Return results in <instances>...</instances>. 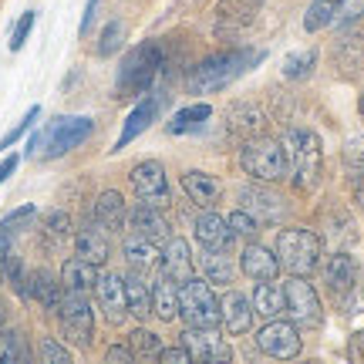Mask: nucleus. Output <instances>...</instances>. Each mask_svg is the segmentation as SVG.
Returning <instances> with one entry per match:
<instances>
[{
	"label": "nucleus",
	"instance_id": "obj_1",
	"mask_svg": "<svg viewBox=\"0 0 364 364\" xmlns=\"http://www.w3.org/2000/svg\"><path fill=\"white\" fill-rule=\"evenodd\" d=\"M263 61V51L257 48H233V51H223V54H213L206 61L189 71V91L193 95H209V91H220L226 88L230 81H236L240 75H247L253 65Z\"/></svg>",
	"mask_w": 364,
	"mask_h": 364
},
{
	"label": "nucleus",
	"instance_id": "obj_2",
	"mask_svg": "<svg viewBox=\"0 0 364 364\" xmlns=\"http://www.w3.org/2000/svg\"><path fill=\"white\" fill-rule=\"evenodd\" d=\"M284 152H287V176L294 182L297 193H314L321 172H324V152H321V139L307 129H290L284 135Z\"/></svg>",
	"mask_w": 364,
	"mask_h": 364
},
{
	"label": "nucleus",
	"instance_id": "obj_3",
	"mask_svg": "<svg viewBox=\"0 0 364 364\" xmlns=\"http://www.w3.org/2000/svg\"><path fill=\"white\" fill-rule=\"evenodd\" d=\"M162 44L159 41H145L139 48H132L125 54V61L118 68V78H115V95L118 98H135V95H145L152 88V81L159 78L162 71Z\"/></svg>",
	"mask_w": 364,
	"mask_h": 364
},
{
	"label": "nucleus",
	"instance_id": "obj_4",
	"mask_svg": "<svg viewBox=\"0 0 364 364\" xmlns=\"http://www.w3.org/2000/svg\"><path fill=\"white\" fill-rule=\"evenodd\" d=\"M277 260L290 277H311L321 267V236L311 230H280L277 236Z\"/></svg>",
	"mask_w": 364,
	"mask_h": 364
},
{
	"label": "nucleus",
	"instance_id": "obj_5",
	"mask_svg": "<svg viewBox=\"0 0 364 364\" xmlns=\"http://www.w3.org/2000/svg\"><path fill=\"white\" fill-rule=\"evenodd\" d=\"M240 166L247 176H253L257 182H280L287 179V152L284 142H277L270 135H253L247 139L243 152H240Z\"/></svg>",
	"mask_w": 364,
	"mask_h": 364
},
{
	"label": "nucleus",
	"instance_id": "obj_6",
	"mask_svg": "<svg viewBox=\"0 0 364 364\" xmlns=\"http://www.w3.org/2000/svg\"><path fill=\"white\" fill-rule=\"evenodd\" d=\"M179 317L189 327H216L220 324V297L206 280L189 277L179 284Z\"/></svg>",
	"mask_w": 364,
	"mask_h": 364
},
{
	"label": "nucleus",
	"instance_id": "obj_7",
	"mask_svg": "<svg viewBox=\"0 0 364 364\" xmlns=\"http://www.w3.org/2000/svg\"><path fill=\"white\" fill-rule=\"evenodd\" d=\"M58 317H61V334H65L75 348H88V344H91V331H95V311H91L88 294L61 290Z\"/></svg>",
	"mask_w": 364,
	"mask_h": 364
},
{
	"label": "nucleus",
	"instance_id": "obj_8",
	"mask_svg": "<svg viewBox=\"0 0 364 364\" xmlns=\"http://www.w3.org/2000/svg\"><path fill=\"white\" fill-rule=\"evenodd\" d=\"M284 307H287V321H294L297 327H307V331L321 327V321H324L321 297L307 284V277H290L284 284Z\"/></svg>",
	"mask_w": 364,
	"mask_h": 364
},
{
	"label": "nucleus",
	"instance_id": "obj_9",
	"mask_svg": "<svg viewBox=\"0 0 364 364\" xmlns=\"http://www.w3.org/2000/svg\"><path fill=\"white\" fill-rule=\"evenodd\" d=\"M91 129H95V122H91V118H85V115L54 118L48 129L38 132V135H41L38 149H44V156H48V159H58V156H65V152H71V149H78V145L91 135Z\"/></svg>",
	"mask_w": 364,
	"mask_h": 364
},
{
	"label": "nucleus",
	"instance_id": "obj_10",
	"mask_svg": "<svg viewBox=\"0 0 364 364\" xmlns=\"http://www.w3.org/2000/svg\"><path fill=\"white\" fill-rule=\"evenodd\" d=\"M132 189H135V196H139V203H149V206L166 209L172 203L166 169H162V162H156V159L139 162V166L132 169Z\"/></svg>",
	"mask_w": 364,
	"mask_h": 364
},
{
	"label": "nucleus",
	"instance_id": "obj_11",
	"mask_svg": "<svg viewBox=\"0 0 364 364\" xmlns=\"http://www.w3.org/2000/svg\"><path fill=\"white\" fill-rule=\"evenodd\" d=\"M263 0H220L216 4V38L236 41L243 31L253 27Z\"/></svg>",
	"mask_w": 364,
	"mask_h": 364
},
{
	"label": "nucleus",
	"instance_id": "obj_12",
	"mask_svg": "<svg viewBox=\"0 0 364 364\" xmlns=\"http://www.w3.org/2000/svg\"><path fill=\"white\" fill-rule=\"evenodd\" d=\"M257 348H260L263 354H270V358H280V361H287V358H297L300 354V327L294 324V321H267V327H263L260 334H257Z\"/></svg>",
	"mask_w": 364,
	"mask_h": 364
},
{
	"label": "nucleus",
	"instance_id": "obj_13",
	"mask_svg": "<svg viewBox=\"0 0 364 364\" xmlns=\"http://www.w3.org/2000/svg\"><path fill=\"white\" fill-rule=\"evenodd\" d=\"M95 297H98V307H102L108 324L112 327L125 324V317H129L125 277H118V273H98V280H95Z\"/></svg>",
	"mask_w": 364,
	"mask_h": 364
},
{
	"label": "nucleus",
	"instance_id": "obj_14",
	"mask_svg": "<svg viewBox=\"0 0 364 364\" xmlns=\"http://www.w3.org/2000/svg\"><path fill=\"white\" fill-rule=\"evenodd\" d=\"M182 344L189 348L193 361H230L233 358V348L213 331V327H186L182 334Z\"/></svg>",
	"mask_w": 364,
	"mask_h": 364
},
{
	"label": "nucleus",
	"instance_id": "obj_15",
	"mask_svg": "<svg viewBox=\"0 0 364 364\" xmlns=\"http://www.w3.org/2000/svg\"><path fill=\"white\" fill-rule=\"evenodd\" d=\"M358 273H361L358 270V260H354L351 253L338 250V253L324 263V284H327V290H331L334 297L344 300L354 287H358Z\"/></svg>",
	"mask_w": 364,
	"mask_h": 364
},
{
	"label": "nucleus",
	"instance_id": "obj_16",
	"mask_svg": "<svg viewBox=\"0 0 364 364\" xmlns=\"http://www.w3.org/2000/svg\"><path fill=\"white\" fill-rule=\"evenodd\" d=\"M196 243L203 250H226L230 253V247L236 243V233L223 216H216L213 209H203L196 216Z\"/></svg>",
	"mask_w": 364,
	"mask_h": 364
},
{
	"label": "nucleus",
	"instance_id": "obj_17",
	"mask_svg": "<svg viewBox=\"0 0 364 364\" xmlns=\"http://www.w3.org/2000/svg\"><path fill=\"white\" fill-rule=\"evenodd\" d=\"M253 317H257V314H253V304H250L240 290H230V294L220 300V324L230 338L247 334L250 327H253Z\"/></svg>",
	"mask_w": 364,
	"mask_h": 364
},
{
	"label": "nucleus",
	"instance_id": "obj_18",
	"mask_svg": "<svg viewBox=\"0 0 364 364\" xmlns=\"http://www.w3.org/2000/svg\"><path fill=\"white\" fill-rule=\"evenodd\" d=\"M125 263L132 267V273L152 277V273L162 270V250H159V243L145 240V236L129 233L125 236Z\"/></svg>",
	"mask_w": 364,
	"mask_h": 364
},
{
	"label": "nucleus",
	"instance_id": "obj_19",
	"mask_svg": "<svg viewBox=\"0 0 364 364\" xmlns=\"http://www.w3.org/2000/svg\"><path fill=\"white\" fill-rule=\"evenodd\" d=\"M91 216H95V223L102 226L105 233H125V226H129V206H125L122 193H115V189H108V193L95 199Z\"/></svg>",
	"mask_w": 364,
	"mask_h": 364
},
{
	"label": "nucleus",
	"instance_id": "obj_20",
	"mask_svg": "<svg viewBox=\"0 0 364 364\" xmlns=\"http://www.w3.org/2000/svg\"><path fill=\"white\" fill-rule=\"evenodd\" d=\"M129 230L132 233L145 236V240H152V243H162V240H169V220L162 216V209L159 206H149V203H139L135 209H129Z\"/></svg>",
	"mask_w": 364,
	"mask_h": 364
},
{
	"label": "nucleus",
	"instance_id": "obj_21",
	"mask_svg": "<svg viewBox=\"0 0 364 364\" xmlns=\"http://www.w3.org/2000/svg\"><path fill=\"white\" fill-rule=\"evenodd\" d=\"M240 199H243V206H240V209H247V213L260 223V226L277 223V220H280V213H284L280 196L270 193L267 186H250V189H243V193H240Z\"/></svg>",
	"mask_w": 364,
	"mask_h": 364
},
{
	"label": "nucleus",
	"instance_id": "obj_22",
	"mask_svg": "<svg viewBox=\"0 0 364 364\" xmlns=\"http://www.w3.org/2000/svg\"><path fill=\"white\" fill-rule=\"evenodd\" d=\"M334 65L348 81L364 78V38L361 34H344L334 44Z\"/></svg>",
	"mask_w": 364,
	"mask_h": 364
},
{
	"label": "nucleus",
	"instance_id": "obj_23",
	"mask_svg": "<svg viewBox=\"0 0 364 364\" xmlns=\"http://www.w3.org/2000/svg\"><path fill=\"white\" fill-rule=\"evenodd\" d=\"M162 95H156V98H145V102H139L135 108H132V115L125 118V129H122V135H118V142H115V149H125V145L132 142V139H139L152 122H156L159 115H162Z\"/></svg>",
	"mask_w": 364,
	"mask_h": 364
},
{
	"label": "nucleus",
	"instance_id": "obj_24",
	"mask_svg": "<svg viewBox=\"0 0 364 364\" xmlns=\"http://www.w3.org/2000/svg\"><path fill=\"white\" fill-rule=\"evenodd\" d=\"M162 273L172 277L176 284H186V280L196 273V263H193V257H189V247H186L182 236H169V240H166V250H162Z\"/></svg>",
	"mask_w": 364,
	"mask_h": 364
},
{
	"label": "nucleus",
	"instance_id": "obj_25",
	"mask_svg": "<svg viewBox=\"0 0 364 364\" xmlns=\"http://www.w3.org/2000/svg\"><path fill=\"white\" fill-rule=\"evenodd\" d=\"M75 257L95 263V267H102L108 260V236H105L98 223H88V226H81L75 233Z\"/></svg>",
	"mask_w": 364,
	"mask_h": 364
},
{
	"label": "nucleus",
	"instance_id": "obj_26",
	"mask_svg": "<svg viewBox=\"0 0 364 364\" xmlns=\"http://www.w3.org/2000/svg\"><path fill=\"white\" fill-rule=\"evenodd\" d=\"M182 189H186V196H189L199 209H213L216 203H220V193H223V186L216 182V176L199 172V169L182 176Z\"/></svg>",
	"mask_w": 364,
	"mask_h": 364
},
{
	"label": "nucleus",
	"instance_id": "obj_27",
	"mask_svg": "<svg viewBox=\"0 0 364 364\" xmlns=\"http://www.w3.org/2000/svg\"><path fill=\"white\" fill-rule=\"evenodd\" d=\"M240 267H243V273L253 277V280H277V273H280V260H277V253H270V250L260 247V243H250V247L243 250Z\"/></svg>",
	"mask_w": 364,
	"mask_h": 364
},
{
	"label": "nucleus",
	"instance_id": "obj_28",
	"mask_svg": "<svg viewBox=\"0 0 364 364\" xmlns=\"http://www.w3.org/2000/svg\"><path fill=\"white\" fill-rule=\"evenodd\" d=\"M24 297H34L44 311H58V304H61V280H54L48 270L27 273Z\"/></svg>",
	"mask_w": 364,
	"mask_h": 364
},
{
	"label": "nucleus",
	"instance_id": "obj_29",
	"mask_svg": "<svg viewBox=\"0 0 364 364\" xmlns=\"http://www.w3.org/2000/svg\"><path fill=\"white\" fill-rule=\"evenodd\" d=\"M95 280H98V267L81 257H71L61 267V290H75V294H91L95 290Z\"/></svg>",
	"mask_w": 364,
	"mask_h": 364
},
{
	"label": "nucleus",
	"instance_id": "obj_30",
	"mask_svg": "<svg viewBox=\"0 0 364 364\" xmlns=\"http://www.w3.org/2000/svg\"><path fill=\"white\" fill-rule=\"evenodd\" d=\"M152 314L159 321H172L179 314V284L166 273H159L152 284Z\"/></svg>",
	"mask_w": 364,
	"mask_h": 364
},
{
	"label": "nucleus",
	"instance_id": "obj_31",
	"mask_svg": "<svg viewBox=\"0 0 364 364\" xmlns=\"http://www.w3.org/2000/svg\"><path fill=\"white\" fill-rule=\"evenodd\" d=\"M253 314L260 321H273L284 314V287H277L273 280H257V290H253Z\"/></svg>",
	"mask_w": 364,
	"mask_h": 364
},
{
	"label": "nucleus",
	"instance_id": "obj_32",
	"mask_svg": "<svg viewBox=\"0 0 364 364\" xmlns=\"http://www.w3.org/2000/svg\"><path fill=\"white\" fill-rule=\"evenodd\" d=\"M125 300H129L132 317L145 321V317L152 314V290L145 284V277H139V273H129V277H125Z\"/></svg>",
	"mask_w": 364,
	"mask_h": 364
},
{
	"label": "nucleus",
	"instance_id": "obj_33",
	"mask_svg": "<svg viewBox=\"0 0 364 364\" xmlns=\"http://www.w3.org/2000/svg\"><path fill=\"white\" fill-rule=\"evenodd\" d=\"M209 118H213V108H209V105H186V108H179V112L172 115L169 132H172V135L199 132V129H203V125L209 122Z\"/></svg>",
	"mask_w": 364,
	"mask_h": 364
},
{
	"label": "nucleus",
	"instance_id": "obj_34",
	"mask_svg": "<svg viewBox=\"0 0 364 364\" xmlns=\"http://www.w3.org/2000/svg\"><path fill=\"white\" fill-rule=\"evenodd\" d=\"M263 112L260 108H253V105H240L230 112V132H236L240 139H253V135H260L263 132Z\"/></svg>",
	"mask_w": 364,
	"mask_h": 364
},
{
	"label": "nucleus",
	"instance_id": "obj_35",
	"mask_svg": "<svg viewBox=\"0 0 364 364\" xmlns=\"http://www.w3.org/2000/svg\"><path fill=\"white\" fill-rule=\"evenodd\" d=\"M203 273H206L209 284H230L233 280V260L226 257V250H203Z\"/></svg>",
	"mask_w": 364,
	"mask_h": 364
},
{
	"label": "nucleus",
	"instance_id": "obj_36",
	"mask_svg": "<svg viewBox=\"0 0 364 364\" xmlns=\"http://www.w3.org/2000/svg\"><path fill=\"white\" fill-rule=\"evenodd\" d=\"M348 0H314L311 7H307V17H304V31H324L331 21H338L341 7H344Z\"/></svg>",
	"mask_w": 364,
	"mask_h": 364
},
{
	"label": "nucleus",
	"instance_id": "obj_37",
	"mask_svg": "<svg viewBox=\"0 0 364 364\" xmlns=\"http://www.w3.org/2000/svg\"><path fill=\"white\" fill-rule=\"evenodd\" d=\"M129 348H132V354H135V358L152 361V358H159V351H162V341H159V334H152V331L139 327V331L129 338Z\"/></svg>",
	"mask_w": 364,
	"mask_h": 364
},
{
	"label": "nucleus",
	"instance_id": "obj_38",
	"mask_svg": "<svg viewBox=\"0 0 364 364\" xmlns=\"http://www.w3.org/2000/svg\"><path fill=\"white\" fill-rule=\"evenodd\" d=\"M230 230L236 233V240H253V236L260 233V223L250 216L247 209H233V216H230Z\"/></svg>",
	"mask_w": 364,
	"mask_h": 364
},
{
	"label": "nucleus",
	"instance_id": "obj_39",
	"mask_svg": "<svg viewBox=\"0 0 364 364\" xmlns=\"http://www.w3.org/2000/svg\"><path fill=\"white\" fill-rule=\"evenodd\" d=\"M314 65H317V51L290 54V58H287V65H284V75L287 78H307Z\"/></svg>",
	"mask_w": 364,
	"mask_h": 364
},
{
	"label": "nucleus",
	"instance_id": "obj_40",
	"mask_svg": "<svg viewBox=\"0 0 364 364\" xmlns=\"http://www.w3.org/2000/svg\"><path fill=\"white\" fill-rule=\"evenodd\" d=\"M38 115H41V108H38V105H34V108H27V115L21 118V122H17V125H14V129L7 132V135H4V139H0V152H7V149H11V145L17 142V139H24L27 129H31V125L38 122Z\"/></svg>",
	"mask_w": 364,
	"mask_h": 364
},
{
	"label": "nucleus",
	"instance_id": "obj_41",
	"mask_svg": "<svg viewBox=\"0 0 364 364\" xmlns=\"http://www.w3.org/2000/svg\"><path fill=\"white\" fill-rule=\"evenodd\" d=\"M122 38H125V27H122V21H112V24L102 31V44H98V54H102V58H112V54L122 48Z\"/></svg>",
	"mask_w": 364,
	"mask_h": 364
},
{
	"label": "nucleus",
	"instance_id": "obj_42",
	"mask_svg": "<svg viewBox=\"0 0 364 364\" xmlns=\"http://www.w3.org/2000/svg\"><path fill=\"white\" fill-rule=\"evenodd\" d=\"M31 354H27L24 348V338L17 334V331H7V344H4V354H0V361H27Z\"/></svg>",
	"mask_w": 364,
	"mask_h": 364
},
{
	"label": "nucleus",
	"instance_id": "obj_43",
	"mask_svg": "<svg viewBox=\"0 0 364 364\" xmlns=\"http://www.w3.org/2000/svg\"><path fill=\"white\" fill-rule=\"evenodd\" d=\"M41 361H44V364H68V361H71V351H68V348H61L54 338H44V341H41Z\"/></svg>",
	"mask_w": 364,
	"mask_h": 364
},
{
	"label": "nucleus",
	"instance_id": "obj_44",
	"mask_svg": "<svg viewBox=\"0 0 364 364\" xmlns=\"http://www.w3.org/2000/svg\"><path fill=\"white\" fill-rule=\"evenodd\" d=\"M344 166H348V172H364V135H358V139H351L348 142V149H344Z\"/></svg>",
	"mask_w": 364,
	"mask_h": 364
},
{
	"label": "nucleus",
	"instance_id": "obj_45",
	"mask_svg": "<svg viewBox=\"0 0 364 364\" xmlns=\"http://www.w3.org/2000/svg\"><path fill=\"white\" fill-rule=\"evenodd\" d=\"M34 21H38V11L21 14V21H17V27H14V34H11V51H21V48H24V41H27V34H31Z\"/></svg>",
	"mask_w": 364,
	"mask_h": 364
},
{
	"label": "nucleus",
	"instance_id": "obj_46",
	"mask_svg": "<svg viewBox=\"0 0 364 364\" xmlns=\"http://www.w3.org/2000/svg\"><path fill=\"white\" fill-rule=\"evenodd\" d=\"M156 361H162V364H189L193 361V354H189L186 344H176V348H162Z\"/></svg>",
	"mask_w": 364,
	"mask_h": 364
},
{
	"label": "nucleus",
	"instance_id": "obj_47",
	"mask_svg": "<svg viewBox=\"0 0 364 364\" xmlns=\"http://www.w3.org/2000/svg\"><path fill=\"white\" fill-rule=\"evenodd\" d=\"M48 233H51L54 240H68V236H71V220H68L65 213H51V216H48Z\"/></svg>",
	"mask_w": 364,
	"mask_h": 364
},
{
	"label": "nucleus",
	"instance_id": "obj_48",
	"mask_svg": "<svg viewBox=\"0 0 364 364\" xmlns=\"http://www.w3.org/2000/svg\"><path fill=\"white\" fill-rule=\"evenodd\" d=\"M34 220V206H21V209H14L11 216L4 220V233H14L17 226H24V223Z\"/></svg>",
	"mask_w": 364,
	"mask_h": 364
},
{
	"label": "nucleus",
	"instance_id": "obj_49",
	"mask_svg": "<svg viewBox=\"0 0 364 364\" xmlns=\"http://www.w3.org/2000/svg\"><path fill=\"white\" fill-rule=\"evenodd\" d=\"M14 257H17V253L11 250V233H4V230H0V284L7 280V267H11Z\"/></svg>",
	"mask_w": 364,
	"mask_h": 364
},
{
	"label": "nucleus",
	"instance_id": "obj_50",
	"mask_svg": "<svg viewBox=\"0 0 364 364\" xmlns=\"http://www.w3.org/2000/svg\"><path fill=\"white\" fill-rule=\"evenodd\" d=\"M105 361L108 364H132L135 361V354H132V348H125V344H112L108 354H105Z\"/></svg>",
	"mask_w": 364,
	"mask_h": 364
},
{
	"label": "nucleus",
	"instance_id": "obj_51",
	"mask_svg": "<svg viewBox=\"0 0 364 364\" xmlns=\"http://www.w3.org/2000/svg\"><path fill=\"white\" fill-rule=\"evenodd\" d=\"M95 11H98V0H88V7H85V17H81V34H88L91 21H95Z\"/></svg>",
	"mask_w": 364,
	"mask_h": 364
},
{
	"label": "nucleus",
	"instance_id": "obj_52",
	"mask_svg": "<svg viewBox=\"0 0 364 364\" xmlns=\"http://www.w3.org/2000/svg\"><path fill=\"white\" fill-rule=\"evenodd\" d=\"M351 189H354V199L364 206V172H354L351 176Z\"/></svg>",
	"mask_w": 364,
	"mask_h": 364
},
{
	"label": "nucleus",
	"instance_id": "obj_53",
	"mask_svg": "<svg viewBox=\"0 0 364 364\" xmlns=\"http://www.w3.org/2000/svg\"><path fill=\"white\" fill-rule=\"evenodd\" d=\"M17 162H21L17 156H7L4 162H0V182H4V179H11V172L17 169Z\"/></svg>",
	"mask_w": 364,
	"mask_h": 364
},
{
	"label": "nucleus",
	"instance_id": "obj_54",
	"mask_svg": "<svg viewBox=\"0 0 364 364\" xmlns=\"http://www.w3.org/2000/svg\"><path fill=\"white\" fill-rule=\"evenodd\" d=\"M351 358H358V361H364V331L354 338V344H351Z\"/></svg>",
	"mask_w": 364,
	"mask_h": 364
},
{
	"label": "nucleus",
	"instance_id": "obj_55",
	"mask_svg": "<svg viewBox=\"0 0 364 364\" xmlns=\"http://www.w3.org/2000/svg\"><path fill=\"white\" fill-rule=\"evenodd\" d=\"M7 331H11V327H7V321H4V311H0V354H4V344H7Z\"/></svg>",
	"mask_w": 364,
	"mask_h": 364
},
{
	"label": "nucleus",
	"instance_id": "obj_56",
	"mask_svg": "<svg viewBox=\"0 0 364 364\" xmlns=\"http://www.w3.org/2000/svg\"><path fill=\"white\" fill-rule=\"evenodd\" d=\"M361 115H364V95H361Z\"/></svg>",
	"mask_w": 364,
	"mask_h": 364
}]
</instances>
